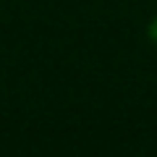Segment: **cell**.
Returning <instances> with one entry per match:
<instances>
[{"mask_svg": "<svg viewBox=\"0 0 157 157\" xmlns=\"http://www.w3.org/2000/svg\"><path fill=\"white\" fill-rule=\"evenodd\" d=\"M149 39H152V42L157 45V18L152 21V26H149Z\"/></svg>", "mask_w": 157, "mask_h": 157, "instance_id": "obj_1", "label": "cell"}]
</instances>
